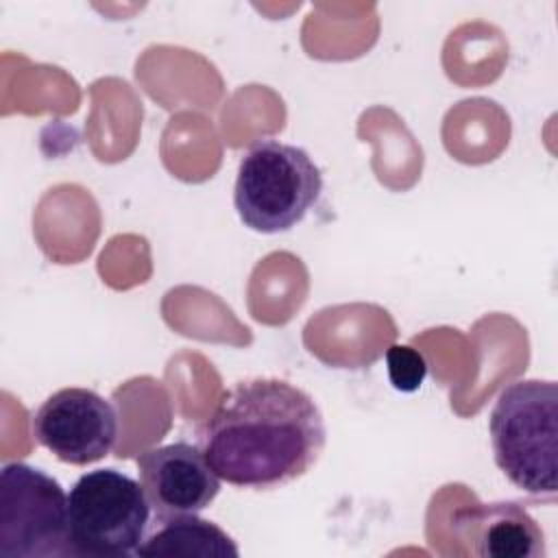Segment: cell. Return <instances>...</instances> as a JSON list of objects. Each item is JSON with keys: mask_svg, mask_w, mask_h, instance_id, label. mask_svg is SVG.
<instances>
[{"mask_svg": "<svg viewBox=\"0 0 558 558\" xmlns=\"http://www.w3.org/2000/svg\"><path fill=\"white\" fill-rule=\"evenodd\" d=\"M320 192L323 174L307 150L266 137L240 159L233 205L248 229L281 233L305 218Z\"/></svg>", "mask_w": 558, "mask_h": 558, "instance_id": "3", "label": "cell"}, {"mask_svg": "<svg viewBox=\"0 0 558 558\" xmlns=\"http://www.w3.org/2000/svg\"><path fill=\"white\" fill-rule=\"evenodd\" d=\"M161 525L146 536L137 556H196V558H238L240 549L235 541L216 523L198 519L196 514H183L159 521Z\"/></svg>", "mask_w": 558, "mask_h": 558, "instance_id": "9", "label": "cell"}, {"mask_svg": "<svg viewBox=\"0 0 558 558\" xmlns=\"http://www.w3.org/2000/svg\"><path fill=\"white\" fill-rule=\"evenodd\" d=\"M150 504L142 484L116 469L83 473L68 493V554L137 556L148 536Z\"/></svg>", "mask_w": 558, "mask_h": 558, "instance_id": "4", "label": "cell"}, {"mask_svg": "<svg viewBox=\"0 0 558 558\" xmlns=\"http://www.w3.org/2000/svg\"><path fill=\"white\" fill-rule=\"evenodd\" d=\"M140 484L155 519L198 514L220 493V477L198 445L179 440L137 456Z\"/></svg>", "mask_w": 558, "mask_h": 558, "instance_id": "7", "label": "cell"}, {"mask_svg": "<svg viewBox=\"0 0 558 558\" xmlns=\"http://www.w3.org/2000/svg\"><path fill=\"white\" fill-rule=\"evenodd\" d=\"M493 458L523 493L556 497L558 475V386L551 379L508 384L488 418Z\"/></svg>", "mask_w": 558, "mask_h": 558, "instance_id": "2", "label": "cell"}, {"mask_svg": "<svg viewBox=\"0 0 558 558\" xmlns=\"http://www.w3.org/2000/svg\"><path fill=\"white\" fill-rule=\"evenodd\" d=\"M35 440L72 466H87L111 453L118 440L113 405L89 388H61L33 414Z\"/></svg>", "mask_w": 558, "mask_h": 558, "instance_id": "6", "label": "cell"}, {"mask_svg": "<svg viewBox=\"0 0 558 558\" xmlns=\"http://www.w3.org/2000/svg\"><path fill=\"white\" fill-rule=\"evenodd\" d=\"M325 440L314 397L277 377L233 384L201 432V449L216 475L246 490H275L303 477Z\"/></svg>", "mask_w": 558, "mask_h": 558, "instance_id": "1", "label": "cell"}, {"mask_svg": "<svg viewBox=\"0 0 558 558\" xmlns=\"http://www.w3.org/2000/svg\"><path fill=\"white\" fill-rule=\"evenodd\" d=\"M386 364L390 384L401 392L418 390L427 375L425 357L408 344H392L386 351Z\"/></svg>", "mask_w": 558, "mask_h": 558, "instance_id": "10", "label": "cell"}, {"mask_svg": "<svg viewBox=\"0 0 558 558\" xmlns=\"http://www.w3.org/2000/svg\"><path fill=\"white\" fill-rule=\"evenodd\" d=\"M0 556H70L68 493L26 462H9L0 471Z\"/></svg>", "mask_w": 558, "mask_h": 558, "instance_id": "5", "label": "cell"}, {"mask_svg": "<svg viewBox=\"0 0 558 558\" xmlns=\"http://www.w3.org/2000/svg\"><path fill=\"white\" fill-rule=\"evenodd\" d=\"M456 527L473 554L484 558H545V534L517 501H490L460 508Z\"/></svg>", "mask_w": 558, "mask_h": 558, "instance_id": "8", "label": "cell"}]
</instances>
